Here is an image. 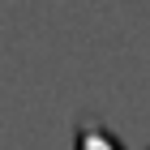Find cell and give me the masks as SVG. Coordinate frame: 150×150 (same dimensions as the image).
Wrapping results in <instances>:
<instances>
[{
    "instance_id": "1",
    "label": "cell",
    "mask_w": 150,
    "mask_h": 150,
    "mask_svg": "<svg viewBox=\"0 0 150 150\" xmlns=\"http://www.w3.org/2000/svg\"><path fill=\"white\" fill-rule=\"evenodd\" d=\"M73 150H125V142L116 137L103 120H81L77 125V146Z\"/></svg>"
}]
</instances>
